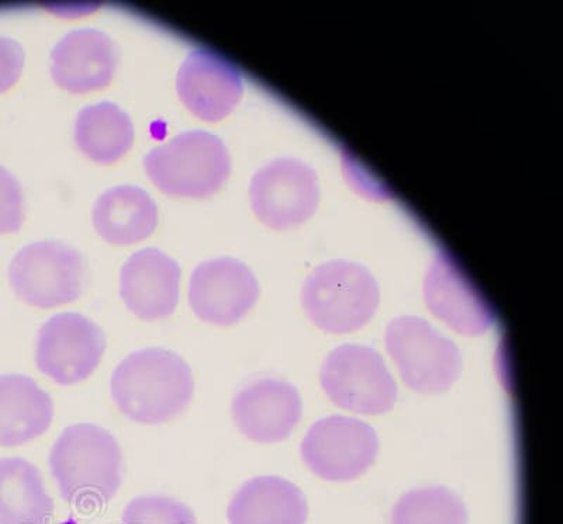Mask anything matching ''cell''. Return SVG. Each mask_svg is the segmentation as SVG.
<instances>
[{"label": "cell", "instance_id": "24", "mask_svg": "<svg viewBox=\"0 0 563 524\" xmlns=\"http://www.w3.org/2000/svg\"><path fill=\"white\" fill-rule=\"evenodd\" d=\"M23 219L22 188L16 178L0 166V235L18 233Z\"/></svg>", "mask_w": 563, "mask_h": 524}, {"label": "cell", "instance_id": "5", "mask_svg": "<svg viewBox=\"0 0 563 524\" xmlns=\"http://www.w3.org/2000/svg\"><path fill=\"white\" fill-rule=\"evenodd\" d=\"M386 347L401 379L420 394H442L460 379V349L419 316L391 321L386 330Z\"/></svg>", "mask_w": 563, "mask_h": 524}, {"label": "cell", "instance_id": "16", "mask_svg": "<svg viewBox=\"0 0 563 524\" xmlns=\"http://www.w3.org/2000/svg\"><path fill=\"white\" fill-rule=\"evenodd\" d=\"M52 75L70 93L97 92L109 87L119 54L112 40L99 30L79 29L65 35L52 53Z\"/></svg>", "mask_w": 563, "mask_h": 524}, {"label": "cell", "instance_id": "1", "mask_svg": "<svg viewBox=\"0 0 563 524\" xmlns=\"http://www.w3.org/2000/svg\"><path fill=\"white\" fill-rule=\"evenodd\" d=\"M110 392L118 410L141 425H163L183 415L192 401V370L164 347H147L125 357L113 371Z\"/></svg>", "mask_w": 563, "mask_h": 524}, {"label": "cell", "instance_id": "13", "mask_svg": "<svg viewBox=\"0 0 563 524\" xmlns=\"http://www.w3.org/2000/svg\"><path fill=\"white\" fill-rule=\"evenodd\" d=\"M176 90L190 113L200 120H223L243 98L240 70L209 49H196L176 75Z\"/></svg>", "mask_w": 563, "mask_h": 524}, {"label": "cell", "instance_id": "7", "mask_svg": "<svg viewBox=\"0 0 563 524\" xmlns=\"http://www.w3.org/2000/svg\"><path fill=\"white\" fill-rule=\"evenodd\" d=\"M320 384L336 406L362 415L389 412L397 400L384 357L368 346L336 347L321 366Z\"/></svg>", "mask_w": 563, "mask_h": 524}, {"label": "cell", "instance_id": "9", "mask_svg": "<svg viewBox=\"0 0 563 524\" xmlns=\"http://www.w3.org/2000/svg\"><path fill=\"white\" fill-rule=\"evenodd\" d=\"M300 453L305 465L317 477L334 482L352 481L374 466L379 438L368 423L329 416L310 427Z\"/></svg>", "mask_w": 563, "mask_h": 524}, {"label": "cell", "instance_id": "22", "mask_svg": "<svg viewBox=\"0 0 563 524\" xmlns=\"http://www.w3.org/2000/svg\"><path fill=\"white\" fill-rule=\"evenodd\" d=\"M391 524H467V512L461 498L446 488H420L399 499Z\"/></svg>", "mask_w": 563, "mask_h": 524}, {"label": "cell", "instance_id": "3", "mask_svg": "<svg viewBox=\"0 0 563 524\" xmlns=\"http://www.w3.org/2000/svg\"><path fill=\"white\" fill-rule=\"evenodd\" d=\"M380 301L378 281L366 267L331 260L311 271L301 289V305L317 327L350 334L374 319Z\"/></svg>", "mask_w": 563, "mask_h": 524}, {"label": "cell", "instance_id": "8", "mask_svg": "<svg viewBox=\"0 0 563 524\" xmlns=\"http://www.w3.org/2000/svg\"><path fill=\"white\" fill-rule=\"evenodd\" d=\"M106 352V336L93 321L74 312L54 315L40 327L35 366L58 386L87 381Z\"/></svg>", "mask_w": 563, "mask_h": 524}, {"label": "cell", "instance_id": "14", "mask_svg": "<svg viewBox=\"0 0 563 524\" xmlns=\"http://www.w3.org/2000/svg\"><path fill=\"white\" fill-rule=\"evenodd\" d=\"M231 415L238 430L256 443L284 442L301 417V398L284 380L260 379L235 394Z\"/></svg>", "mask_w": 563, "mask_h": 524}, {"label": "cell", "instance_id": "12", "mask_svg": "<svg viewBox=\"0 0 563 524\" xmlns=\"http://www.w3.org/2000/svg\"><path fill=\"white\" fill-rule=\"evenodd\" d=\"M424 300L432 315L457 334L482 335L495 325V311L489 302L445 252L437 254L427 270Z\"/></svg>", "mask_w": 563, "mask_h": 524}, {"label": "cell", "instance_id": "19", "mask_svg": "<svg viewBox=\"0 0 563 524\" xmlns=\"http://www.w3.org/2000/svg\"><path fill=\"white\" fill-rule=\"evenodd\" d=\"M93 226L109 244L129 246L147 239L158 224V209L147 191L119 186L104 191L93 205Z\"/></svg>", "mask_w": 563, "mask_h": 524}, {"label": "cell", "instance_id": "4", "mask_svg": "<svg viewBox=\"0 0 563 524\" xmlns=\"http://www.w3.org/2000/svg\"><path fill=\"white\" fill-rule=\"evenodd\" d=\"M145 172L163 193L173 198L208 199L228 181V146L206 131H188L145 156Z\"/></svg>", "mask_w": 563, "mask_h": 524}, {"label": "cell", "instance_id": "11", "mask_svg": "<svg viewBox=\"0 0 563 524\" xmlns=\"http://www.w3.org/2000/svg\"><path fill=\"white\" fill-rule=\"evenodd\" d=\"M258 299V280L250 267L238 259L203 261L190 276V309L206 324H239L254 309Z\"/></svg>", "mask_w": 563, "mask_h": 524}, {"label": "cell", "instance_id": "2", "mask_svg": "<svg viewBox=\"0 0 563 524\" xmlns=\"http://www.w3.org/2000/svg\"><path fill=\"white\" fill-rule=\"evenodd\" d=\"M48 466L62 497L79 509L104 505L122 487V448L93 423L68 426L54 443Z\"/></svg>", "mask_w": 563, "mask_h": 524}, {"label": "cell", "instance_id": "10", "mask_svg": "<svg viewBox=\"0 0 563 524\" xmlns=\"http://www.w3.org/2000/svg\"><path fill=\"white\" fill-rule=\"evenodd\" d=\"M250 199L261 223L278 231L295 228L316 213L319 178L303 160L275 159L254 175Z\"/></svg>", "mask_w": 563, "mask_h": 524}, {"label": "cell", "instance_id": "18", "mask_svg": "<svg viewBox=\"0 0 563 524\" xmlns=\"http://www.w3.org/2000/svg\"><path fill=\"white\" fill-rule=\"evenodd\" d=\"M308 502L295 483L280 477H256L240 488L228 509L230 524H305Z\"/></svg>", "mask_w": 563, "mask_h": 524}, {"label": "cell", "instance_id": "20", "mask_svg": "<svg viewBox=\"0 0 563 524\" xmlns=\"http://www.w3.org/2000/svg\"><path fill=\"white\" fill-rule=\"evenodd\" d=\"M54 501L42 472L20 457L0 460V524H49Z\"/></svg>", "mask_w": 563, "mask_h": 524}, {"label": "cell", "instance_id": "23", "mask_svg": "<svg viewBox=\"0 0 563 524\" xmlns=\"http://www.w3.org/2000/svg\"><path fill=\"white\" fill-rule=\"evenodd\" d=\"M122 524H198L192 509L174 498L145 495L125 506Z\"/></svg>", "mask_w": 563, "mask_h": 524}, {"label": "cell", "instance_id": "21", "mask_svg": "<svg viewBox=\"0 0 563 524\" xmlns=\"http://www.w3.org/2000/svg\"><path fill=\"white\" fill-rule=\"evenodd\" d=\"M75 140L82 154L93 163L110 165L122 159L134 141V127L128 113L114 103H98L80 110Z\"/></svg>", "mask_w": 563, "mask_h": 524}, {"label": "cell", "instance_id": "6", "mask_svg": "<svg viewBox=\"0 0 563 524\" xmlns=\"http://www.w3.org/2000/svg\"><path fill=\"white\" fill-rule=\"evenodd\" d=\"M9 281L20 300L35 309L49 310L70 304L84 294L87 266L73 246L35 242L14 256Z\"/></svg>", "mask_w": 563, "mask_h": 524}, {"label": "cell", "instance_id": "15", "mask_svg": "<svg viewBox=\"0 0 563 524\" xmlns=\"http://www.w3.org/2000/svg\"><path fill=\"white\" fill-rule=\"evenodd\" d=\"M180 267L158 249L135 252L120 271V296L137 319H168L179 301Z\"/></svg>", "mask_w": 563, "mask_h": 524}, {"label": "cell", "instance_id": "25", "mask_svg": "<svg viewBox=\"0 0 563 524\" xmlns=\"http://www.w3.org/2000/svg\"><path fill=\"white\" fill-rule=\"evenodd\" d=\"M24 67L22 45L0 35V93L8 92L18 82Z\"/></svg>", "mask_w": 563, "mask_h": 524}, {"label": "cell", "instance_id": "17", "mask_svg": "<svg viewBox=\"0 0 563 524\" xmlns=\"http://www.w3.org/2000/svg\"><path fill=\"white\" fill-rule=\"evenodd\" d=\"M54 420L48 392L23 375L0 376V447H18L43 436Z\"/></svg>", "mask_w": 563, "mask_h": 524}]
</instances>
